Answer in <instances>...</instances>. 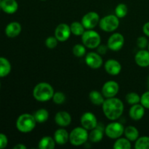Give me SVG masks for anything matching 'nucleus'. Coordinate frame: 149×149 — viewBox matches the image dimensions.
<instances>
[{
    "mask_svg": "<svg viewBox=\"0 0 149 149\" xmlns=\"http://www.w3.org/2000/svg\"><path fill=\"white\" fill-rule=\"evenodd\" d=\"M55 124L60 127H67L69 126L72 121L71 114L68 112L65 111H58L55 115L54 118Z\"/></svg>",
    "mask_w": 149,
    "mask_h": 149,
    "instance_id": "nucleus-15",
    "label": "nucleus"
},
{
    "mask_svg": "<svg viewBox=\"0 0 149 149\" xmlns=\"http://www.w3.org/2000/svg\"><path fill=\"white\" fill-rule=\"evenodd\" d=\"M104 68L111 76H117L121 73L122 66L120 63L115 59H109L105 62Z\"/></svg>",
    "mask_w": 149,
    "mask_h": 149,
    "instance_id": "nucleus-14",
    "label": "nucleus"
},
{
    "mask_svg": "<svg viewBox=\"0 0 149 149\" xmlns=\"http://www.w3.org/2000/svg\"><path fill=\"white\" fill-rule=\"evenodd\" d=\"M89 98H90V102L95 106H102L106 99L101 92H99L97 90H93L90 92L89 94Z\"/></svg>",
    "mask_w": 149,
    "mask_h": 149,
    "instance_id": "nucleus-24",
    "label": "nucleus"
},
{
    "mask_svg": "<svg viewBox=\"0 0 149 149\" xmlns=\"http://www.w3.org/2000/svg\"><path fill=\"white\" fill-rule=\"evenodd\" d=\"M140 103L145 109H149V91L143 93L142 95L141 96V102H140Z\"/></svg>",
    "mask_w": 149,
    "mask_h": 149,
    "instance_id": "nucleus-36",
    "label": "nucleus"
},
{
    "mask_svg": "<svg viewBox=\"0 0 149 149\" xmlns=\"http://www.w3.org/2000/svg\"><path fill=\"white\" fill-rule=\"evenodd\" d=\"M36 123L37 122L33 114L22 113L16 120V128L22 133H29L35 129Z\"/></svg>",
    "mask_w": 149,
    "mask_h": 149,
    "instance_id": "nucleus-3",
    "label": "nucleus"
},
{
    "mask_svg": "<svg viewBox=\"0 0 149 149\" xmlns=\"http://www.w3.org/2000/svg\"><path fill=\"white\" fill-rule=\"evenodd\" d=\"M124 135L125 138H127L131 142H135V141L140 137L139 130L135 127L132 125L125 127Z\"/></svg>",
    "mask_w": 149,
    "mask_h": 149,
    "instance_id": "nucleus-23",
    "label": "nucleus"
},
{
    "mask_svg": "<svg viewBox=\"0 0 149 149\" xmlns=\"http://www.w3.org/2000/svg\"><path fill=\"white\" fill-rule=\"evenodd\" d=\"M96 49H97V53L100 54V55H105V54H106L108 49H109V47H108L107 45H101V44H100V45H99L97 48H96Z\"/></svg>",
    "mask_w": 149,
    "mask_h": 149,
    "instance_id": "nucleus-38",
    "label": "nucleus"
},
{
    "mask_svg": "<svg viewBox=\"0 0 149 149\" xmlns=\"http://www.w3.org/2000/svg\"><path fill=\"white\" fill-rule=\"evenodd\" d=\"M113 148L114 149H130L132 148L131 141L126 138H120L115 140L113 143Z\"/></svg>",
    "mask_w": 149,
    "mask_h": 149,
    "instance_id": "nucleus-27",
    "label": "nucleus"
},
{
    "mask_svg": "<svg viewBox=\"0 0 149 149\" xmlns=\"http://www.w3.org/2000/svg\"><path fill=\"white\" fill-rule=\"evenodd\" d=\"M86 47L83 44H77L72 48V53L77 58H81L86 55Z\"/></svg>",
    "mask_w": 149,
    "mask_h": 149,
    "instance_id": "nucleus-31",
    "label": "nucleus"
},
{
    "mask_svg": "<svg viewBox=\"0 0 149 149\" xmlns=\"http://www.w3.org/2000/svg\"><path fill=\"white\" fill-rule=\"evenodd\" d=\"M89 140L88 130L83 127H77L69 133V142L74 146H81Z\"/></svg>",
    "mask_w": 149,
    "mask_h": 149,
    "instance_id": "nucleus-4",
    "label": "nucleus"
},
{
    "mask_svg": "<svg viewBox=\"0 0 149 149\" xmlns=\"http://www.w3.org/2000/svg\"><path fill=\"white\" fill-rule=\"evenodd\" d=\"M22 31V26L18 22H11L5 28L6 36L10 38H15L18 36Z\"/></svg>",
    "mask_w": 149,
    "mask_h": 149,
    "instance_id": "nucleus-19",
    "label": "nucleus"
},
{
    "mask_svg": "<svg viewBox=\"0 0 149 149\" xmlns=\"http://www.w3.org/2000/svg\"><path fill=\"white\" fill-rule=\"evenodd\" d=\"M101 106L103 114L111 121L119 119L123 114L125 110L123 102L116 97L106 98Z\"/></svg>",
    "mask_w": 149,
    "mask_h": 149,
    "instance_id": "nucleus-1",
    "label": "nucleus"
},
{
    "mask_svg": "<svg viewBox=\"0 0 149 149\" xmlns=\"http://www.w3.org/2000/svg\"><path fill=\"white\" fill-rule=\"evenodd\" d=\"M55 143L53 137L44 136L39 140L38 143V148L40 149H54L55 148Z\"/></svg>",
    "mask_w": 149,
    "mask_h": 149,
    "instance_id": "nucleus-22",
    "label": "nucleus"
},
{
    "mask_svg": "<svg viewBox=\"0 0 149 149\" xmlns=\"http://www.w3.org/2000/svg\"><path fill=\"white\" fill-rule=\"evenodd\" d=\"M81 127L87 130L90 131L98 125V122L95 115L90 111L84 112L80 117Z\"/></svg>",
    "mask_w": 149,
    "mask_h": 149,
    "instance_id": "nucleus-10",
    "label": "nucleus"
},
{
    "mask_svg": "<svg viewBox=\"0 0 149 149\" xmlns=\"http://www.w3.org/2000/svg\"><path fill=\"white\" fill-rule=\"evenodd\" d=\"M148 41L146 36H139L137 39L136 44L137 46L140 48V49H146L148 45Z\"/></svg>",
    "mask_w": 149,
    "mask_h": 149,
    "instance_id": "nucleus-35",
    "label": "nucleus"
},
{
    "mask_svg": "<svg viewBox=\"0 0 149 149\" xmlns=\"http://www.w3.org/2000/svg\"><path fill=\"white\" fill-rule=\"evenodd\" d=\"M58 40L56 39L55 36H48L45 40V46L49 49H54L58 46Z\"/></svg>",
    "mask_w": 149,
    "mask_h": 149,
    "instance_id": "nucleus-34",
    "label": "nucleus"
},
{
    "mask_svg": "<svg viewBox=\"0 0 149 149\" xmlns=\"http://www.w3.org/2000/svg\"><path fill=\"white\" fill-rule=\"evenodd\" d=\"M0 88H1V81H0Z\"/></svg>",
    "mask_w": 149,
    "mask_h": 149,
    "instance_id": "nucleus-44",
    "label": "nucleus"
},
{
    "mask_svg": "<svg viewBox=\"0 0 149 149\" xmlns=\"http://www.w3.org/2000/svg\"><path fill=\"white\" fill-rule=\"evenodd\" d=\"M8 144V139L6 135L0 133V149L5 148Z\"/></svg>",
    "mask_w": 149,
    "mask_h": 149,
    "instance_id": "nucleus-37",
    "label": "nucleus"
},
{
    "mask_svg": "<svg viewBox=\"0 0 149 149\" xmlns=\"http://www.w3.org/2000/svg\"><path fill=\"white\" fill-rule=\"evenodd\" d=\"M13 148L14 149H26L27 148V147H26L24 144L18 143V144H17V145L13 147Z\"/></svg>",
    "mask_w": 149,
    "mask_h": 149,
    "instance_id": "nucleus-40",
    "label": "nucleus"
},
{
    "mask_svg": "<svg viewBox=\"0 0 149 149\" xmlns=\"http://www.w3.org/2000/svg\"><path fill=\"white\" fill-rule=\"evenodd\" d=\"M125 98H126V101L127 102L128 104L131 105V106L138 104L141 102V96L135 92H131V93H127L126 95Z\"/></svg>",
    "mask_w": 149,
    "mask_h": 149,
    "instance_id": "nucleus-32",
    "label": "nucleus"
},
{
    "mask_svg": "<svg viewBox=\"0 0 149 149\" xmlns=\"http://www.w3.org/2000/svg\"><path fill=\"white\" fill-rule=\"evenodd\" d=\"M134 147L135 149H149V137H139L135 141Z\"/></svg>",
    "mask_w": 149,
    "mask_h": 149,
    "instance_id": "nucleus-29",
    "label": "nucleus"
},
{
    "mask_svg": "<svg viewBox=\"0 0 149 149\" xmlns=\"http://www.w3.org/2000/svg\"><path fill=\"white\" fill-rule=\"evenodd\" d=\"M135 61L138 66L146 68L149 66V51L141 49L135 55Z\"/></svg>",
    "mask_w": 149,
    "mask_h": 149,
    "instance_id": "nucleus-18",
    "label": "nucleus"
},
{
    "mask_svg": "<svg viewBox=\"0 0 149 149\" xmlns=\"http://www.w3.org/2000/svg\"><path fill=\"white\" fill-rule=\"evenodd\" d=\"M52 100L55 104L62 105L65 102L66 97H65V95L63 93H62V92H55Z\"/></svg>",
    "mask_w": 149,
    "mask_h": 149,
    "instance_id": "nucleus-33",
    "label": "nucleus"
},
{
    "mask_svg": "<svg viewBox=\"0 0 149 149\" xmlns=\"http://www.w3.org/2000/svg\"><path fill=\"white\" fill-rule=\"evenodd\" d=\"M115 15L119 18H124L128 13V7L124 3H119L115 7Z\"/></svg>",
    "mask_w": 149,
    "mask_h": 149,
    "instance_id": "nucleus-30",
    "label": "nucleus"
},
{
    "mask_svg": "<svg viewBox=\"0 0 149 149\" xmlns=\"http://www.w3.org/2000/svg\"><path fill=\"white\" fill-rule=\"evenodd\" d=\"M85 63L92 69H98L103 65L101 55L97 52H90L85 55Z\"/></svg>",
    "mask_w": 149,
    "mask_h": 149,
    "instance_id": "nucleus-11",
    "label": "nucleus"
},
{
    "mask_svg": "<svg viewBox=\"0 0 149 149\" xmlns=\"http://www.w3.org/2000/svg\"><path fill=\"white\" fill-rule=\"evenodd\" d=\"M33 116H34L35 119H36L37 123H45L49 119V112L46 109H39L36 110L33 113Z\"/></svg>",
    "mask_w": 149,
    "mask_h": 149,
    "instance_id": "nucleus-26",
    "label": "nucleus"
},
{
    "mask_svg": "<svg viewBox=\"0 0 149 149\" xmlns=\"http://www.w3.org/2000/svg\"><path fill=\"white\" fill-rule=\"evenodd\" d=\"M125 127L122 123L116 121H111L104 128L105 135L109 138L116 140L124 135Z\"/></svg>",
    "mask_w": 149,
    "mask_h": 149,
    "instance_id": "nucleus-7",
    "label": "nucleus"
},
{
    "mask_svg": "<svg viewBox=\"0 0 149 149\" xmlns=\"http://www.w3.org/2000/svg\"><path fill=\"white\" fill-rule=\"evenodd\" d=\"M148 51H149V42H148Z\"/></svg>",
    "mask_w": 149,
    "mask_h": 149,
    "instance_id": "nucleus-43",
    "label": "nucleus"
},
{
    "mask_svg": "<svg viewBox=\"0 0 149 149\" xmlns=\"http://www.w3.org/2000/svg\"><path fill=\"white\" fill-rule=\"evenodd\" d=\"M1 0H0V2H1Z\"/></svg>",
    "mask_w": 149,
    "mask_h": 149,
    "instance_id": "nucleus-46",
    "label": "nucleus"
},
{
    "mask_svg": "<svg viewBox=\"0 0 149 149\" xmlns=\"http://www.w3.org/2000/svg\"><path fill=\"white\" fill-rule=\"evenodd\" d=\"M104 128L100 126L98 124L97 127L89 132V141L94 143L100 142L103 140L104 135Z\"/></svg>",
    "mask_w": 149,
    "mask_h": 149,
    "instance_id": "nucleus-21",
    "label": "nucleus"
},
{
    "mask_svg": "<svg viewBox=\"0 0 149 149\" xmlns=\"http://www.w3.org/2000/svg\"><path fill=\"white\" fill-rule=\"evenodd\" d=\"M11 69L12 66L10 61L4 57H0V78L8 76Z\"/></svg>",
    "mask_w": 149,
    "mask_h": 149,
    "instance_id": "nucleus-25",
    "label": "nucleus"
},
{
    "mask_svg": "<svg viewBox=\"0 0 149 149\" xmlns=\"http://www.w3.org/2000/svg\"><path fill=\"white\" fill-rule=\"evenodd\" d=\"M148 88H149V76H148Z\"/></svg>",
    "mask_w": 149,
    "mask_h": 149,
    "instance_id": "nucleus-41",
    "label": "nucleus"
},
{
    "mask_svg": "<svg viewBox=\"0 0 149 149\" xmlns=\"http://www.w3.org/2000/svg\"><path fill=\"white\" fill-rule=\"evenodd\" d=\"M119 91V85L116 81L110 80L103 84L101 88V93L105 98L116 97Z\"/></svg>",
    "mask_w": 149,
    "mask_h": 149,
    "instance_id": "nucleus-12",
    "label": "nucleus"
},
{
    "mask_svg": "<svg viewBox=\"0 0 149 149\" xmlns=\"http://www.w3.org/2000/svg\"><path fill=\"white\" fill-rule=\"evenodd\" d=\"M1 10V2H0V10Z\"/></svg>",
    "mask_w": 149,
    "mask_h": 149,
    "instance_id": "nucleus-42",
    "label": "nucleus"
},
{
    "mask_svg": "<svg viewBox=\"0 0 149 149\" xmlns=\"http://www.w3.org/2000/svg\"><path fill=\"white\" fill-rule=\"evenodd\" d=\"M143 32L146 36L149 37V22H147L143 26Z\"/></svg>",
    "mask_w": 149,
    "mask_h": 149,
    "instance_id": "nucleus-39",
    "label": "nucleus"
},
{
    "mask_svg": "<svg viewBox=\"0 0 149 149\" xmlns=\"http://www.w3.org/2000/svg\"><path fill=\"white\" fill-rule=\"evenodd\" d=\"M54 34L58 42H66L71 35L70 26H68L66 23H60L55 28Z\"/></svg>",
    "mask_w": 149,
    "mask_h": 149,
    "instance_id": "nucleus-13",
    "label": "nucleus"
},
{
    "mask_svg": "<svg viewBox=\"0 0 149 149\" xmlns=\"http://www.w3.org/2000/svg\"><path fill=\"white\" fill-rule=\"evenodd\" d=\"M145 108L141 103L132 105L129 111L130 117L134 121L141 120V119H143L144 115H145Z\"/></svg>",
    "mask_w": 149,
    "mask_h": 149,
    "instance_id": "nucleus-17",
    "label": "nucleus"
},
{
    "mask_svg": "<svg viewBox=\"0 0 149 149\" xmlns=\"http://www.w3.org/2000/svg\"><path fill=\"white\" fill-rule=\"evenodd\" d=\"M106 45L109 49L113 52H118L122 49L125 45V37L120 33H113L109 37Z\"/></svg>",
    "mask_w": 149,
    "mask_h": 149,
    "instance_id": "nucleus-8",
    "label": "nucleus"
},
{
    "mask_svg": "<svg viewBox=\"0 0 149 149\" xmlns=\"http://www.w3.org/2000/svg\"><path fill=\"white\" fill-rule=\"evenodd\" d=\"M119 18L116 15H107L100 18L98 26L103 31L111 33L119 28Z\"/></svg>",
    "mask_w": 149,
    "mask_h": 149,
    "instance_id": "nucleus-6",
    "label": "nucleus"
},
{
    "mask_svg": "<svg viewBox=\"0 0 149 149\" xmlns=\"http://www.w3.org/2000/svg\"><path fill=\"white\" fill-rule=\"evenodd\" d=\"M55 93L54 88L47 82H39L33 87L32 95L33 98L39 102H47L52 100Z\"/></svg>",
    "mask_w": 149,
    "mask_h": 149,
    "instance_id": "nucleus-2",
    "label": "nucleus"
},
{
    "mask_svg": "<svg viewBox=\"0 0 149 149\" xmlns=\"http://www.w3.org/2000/svg\"><path fill=\"white\" fill-rule=\"evenodd\" d=\"M53 138L56 144L63 146L69 141V133L64 127H60L54 132Z\"/></svg>",
    "mask_w": 149,
    "mask_h": 149,
    "instance_id": "nucleus-16",
    "label": "nucleus"
},
{
    "mask_svg": "<svg viewBox=\"0 0 149 149\" xmlns=\"http://www.w3.org/2000/svg\"><path fill=\"white\" fill-rule=\"evenodd\" d=\"M40 1H46V0H40Z\"/></svg>",
    "mask_w": 149,
    "mask_h": 149,
    "instance_id": "nucleus-45",
    "label": "nucleus"
},
{
    "mask_svg": "<svg viewBox=\"0 0 149 149\" xmlns=\"http://www.w3.org/2000/svg\"><path fill=\"white\" fill-rule=\"evenodd\" d=\"M100 20V18L98 13L96 12H89L83 15L81 22L86 30H89L94 29L96 26H98Z\"/></svg>",
    "mask_w": 149,
    "mask_h": 149,
    "instance_id": "nucleus-9",
    "label": "nucleus"
},
{
    "mask_svg": "<svg viewBox=\"0 0 149 149\" xmlns=\"http://www.w3.org/2000/svg\"><path fill=\"white\" fill-rule=\"evenodd\" d=\"M1 8L7 14H14L18 10V3L16 0H1Z\"/></svg>",
    "mask_w": 149,
    "mask_h": 149,
    "instance_id": "nucleus-20",
    "label": "nucleus"
},
{
    "mask_svg": "<svg viewBox=\"0 0 149 149\" xmlns=\"http://www.w3.org/2000/svg\"><path fill=\"white\" fill-rule=\"evenodd\" d=\"M70 29H71V34L77 36H81L86 30L81 22L79 21H74L71 23L70 25Z\"/></svg>",
    "mask_w": 149,
    "mask_h": 149,
    "instance_id": "nucleus-28",
    "label": "nucleus"
},
{
    "mask_svg": "<svg viewBox=\"0 0 149 149\" xmlns=\"http://www.w3.org/2000/svg\"><path fill=\"white\" fill-rule=\"evenodd\" d=\"M81 37V42L88 49H96L101 44L100 35L93 29L85 30Z\"/></svg>",
    "mask_w": 149,
    "mask_h": 149,
    "instance_id": "nucleus-5",
    "label": "nucleus"
}]
</instances>
